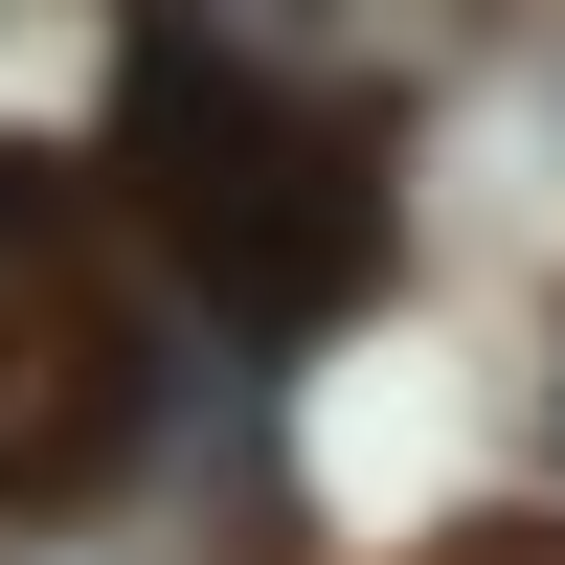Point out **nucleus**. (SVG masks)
<instances>
[{"instance_id": "1", "label": "nucleus", "mask_w": 565, "mask_h": 565, "mask_svg": "<svg viewBox=\"0 0 565 565\" xmlns=\"http://www.w3.org/2000/svg\"><path fill=\"white\" fill-rule=\"evenodd\" d=\"M114 181H136V226L204 271L226 340H295V317H340L362 271H385V181H362V136L295 114L271 68H226V45H159V68H136Z\"/></svg>"}, {"instance_id": "2", "label": "nucleus", "mask_w": 565, "mask_h": 565, "mask_svg": "<svg viewBox=\"0 0 565 565\" xmlns=\"http://www.w3.org/2000/svg\"><path fill=\"white\" fill-rule=\"evenodd\" d=\"M136 452V317L45 181H0V498H90Z\"/></svg>"}]
</instances>
